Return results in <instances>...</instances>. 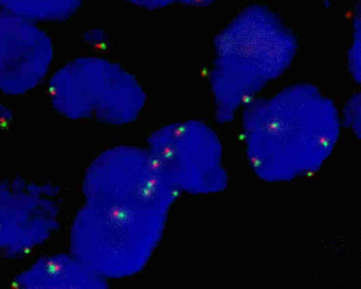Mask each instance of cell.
<instances>
[{"mask_svg":"<svg viewBox=\"0 0 361 289\" xmlns=\"http://www.w3.org/2000/svg\"><path fill=\"white\" fill-rule=\"evenodd\" d=\"M52 106L73 120L124 125L138 119L147 103L128 71L101 58H80L56 71L49 83Z\"/></svg>","mask_w":361,"mask_h":289,"instance_id":"3957f363","label":"cell"},{"mask_svg":"<svg viewBox=\"0 0 361 289\" xmlns=\"http://www.w3.org/2000/svg\"><path fill=\"white\" fill-rule=\"evenodd\" d=\"M243 141L253 173L284 183L318 172L339 140L335 103L310 85L257 98L242 111Z\"/></svg>","mask_w":361,"mask_h":289,"instance_id":"7a4b0ae2","label":"cell"},{"mask_svg":"<svg viewBox=\"0 0 361 289\" xmlns=\"http://www.w3.org/2000/svg\"><path fill=\"white\" fill-rule=\"evenodd\" d=\"M61 202L52 185L0 181V255L28 254L60 227Z\"/></svg>","mask_w":361,"mask_h":289,"instance_id":"5b68a950","label":"cell"},{"mask_svg":"<svg viewBox=\"0 0 361 289\" xmlns=\"http://www.w3.org/2000/svg\"><path fill=\"white\" fill-rule=\"evenodd\" d=\"M83 0H0L3 12L35 23L61 22L71 18Z\"/></svg>","mask_w":361,"mask_h":289,"instance_id":"ba28073f","label":"cell"},{"mask_svg":"<svg viewBox=\"0 0 361 289\" xmlns=\"http://www.w3.org/2000/svg\"><path fill=\"white\" fill-rule=\"evenodd\" d=\"M16 286L20 288H105L107 281L90 269L71 253L42 257L18 274Z\"/></svg>","mask_w":361,"mask_h":289,"instance_id":"52a82bcc","label":"cell"},{"mask_svg":"<svg viewBox=\"0 0 361 289\" xmlns=\"http://www.w3.org/2000/svg\"><path fill=\"white\" fill-rule=\"evenodd\" d=\"M340 119L345 123L348 128L355 130L356 135H359L360 130V96H355L350 98L345 109H343V117L340 116Z\"/></svg>","mask_w":361,"mask_h":289,"instance_id":"9c48e42d","label":"cell"},{"mask_svg":"<svg viewBox=\"0 0 361 289\" xmlns=\"http://www.w3.org/2000/svg\"><path fill=\"white\" fill-rule=\"evenodd\" d=\"M54 46L37 23L0 13V92L20 96L35 90L49 73Z\"/></svg>","mask_w":361,"mask_h":289,"instance_id":"8992f818","label":"cell"},{"mask_svg":"<svg viewBox=\"0 0 361 289\" xmlns=\"http://www.w3.org/2000/svg\"><path fill=\"white\" fill-rule=\"evenodd\" d=\"M147 153L177 194L211 195L228 187L223 145L214 130L196 120L162 126L147 139Z\"/></svg>","mask_w":361,"mask_h":289,"instance_id":"277c9868","label":"cell"},{"mask_svg":"<svg viewBox=\"0 0 361 289\" xmlns=\"http://www.w3.org/2000/svg\"><path fill=\"white\" fill-rule=\"evenodd\" d=\"M12 118H13V115H12L11 109H8L6 105L0 102V126L9 123Z\"/></svg>","mask_w":361,"mask_h":289,"instance_id":"30bf717a","label":"cell"},{"mask_svg":"<svg viewBox=\"0 0 361 289\" xmlns=\"http://www.w3.org/2000/svg\"><path fill=\"white\" fill-rule=\"evenodd\" d=\"M85 204L75 215L71 250L105 280L140 272L155 253L178 194L147 149L103 152L84 179Z\"/></svg>","mask_w":361,"mask_h":289,"instance_id":"6da1fadb","label":"cell"}]
</instances>
